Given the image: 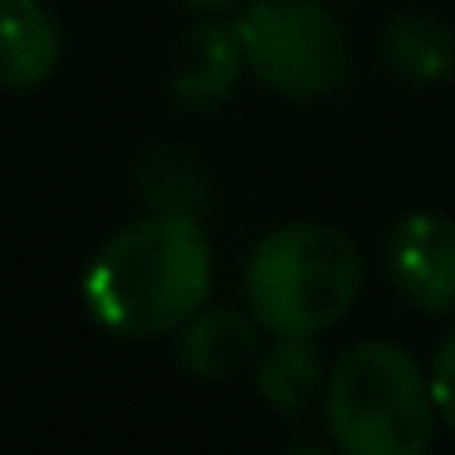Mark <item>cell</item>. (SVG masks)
Instances as JSON below:
<instances>
[{"label":"cell","mask_w":455,"mask_h":455,"mask_svg":"<svg viewBox=\"0 0 455 455\" xmlns=\"http://www.w3.org/2000/svg\"><path fill=\"white\" fill-rule=\"evenodd\" d=\"M211 294V240L187 211H152L93 250L84 304L108 333H177Z\"/></svg>","instance_id":"obj_1"},{"label":"cell","mask_w":455,"mask_h":455,"mask_svg":"<svg viewBox=\"0 0 455 455\" xmlns=\"http://www.w3.org/2000/svg\"><path fill=\"white\" fill-rule=\"evenodd\" d=\"M328 435L347 455H421L435 431L431 372L387 338L353 343L323 382Z\"/></svg>","instance_id":"obj_2"},{"label":"cell","mask_w":455,"mask_h":455,"mask_svg":"<svg viewBox=\"0 0 455 455\" xmlns=\"http://www.w3.org/2000/svg\"><path fill=\"white\" fill-rule=\"evenodd\" d=\"M363 294V255L338 226L294 220L269 230L245 265V304L269 333H323Z\"/></svg>","instance_id":"obj_3"},{"label":"cell","mask_w":455,"mask_h":455,"mask_svg":"<svg viewBox=\"0 0 455 455\" xmlns=\"http://www.w3.org/2000/svg\"><path fill=\"white\" fill-rule=\"evenodd\" d=\"M235 35L245 69L284 99H323L353 74V44L323 0H255Z\"/></svg>","instance_id":"obj_4"},{"label":"cell","mask_w":455,"mask_h":455,"mask_svg":"<svg viewBox=\"0 0 455 455\" xmlns=\"http://www.w3.org/2000/svg\"><path fill=\"white\" fill-rule=\"evenodd\" d=\"M392 284L416 314H455V220L411 211L387 235Z\"/></svg>","instance_id":"obj_5"},{"label":"cell","mask_w":455,"mask_h":455,"mask_svg":"<svg viewBox=\"0 0 455 455\" xmlns=\"http://www.w3.org/2000/svg\"><path fill=\"white\" fill-rule=\"evenodd\" d=\"M240 69H245V50H240L235 25H191L177 40L167 60V89L181 108L211 113L235 93Z\"/></svg>","instance_id":"obj_6"},{"label":"cell","mask_w":455,"mask_h":455,"mask_svg":"<svg viewBox=\"0 0 455 455\" xmlns=\"http://www.w3.org/2000/svg\"><path fill=\"white\" fill-rule=\"evenodd\" d=\"M259 353V318L240 308H206L201 304L177 328V363L196 382H226Z\"/></svg>","instance_id":"obj_7"},{"label":"cell","mask_w":455,"mask_h":455,"mask_svg":"<svg viewBox=\"0 0 455 455\" xmlns=\"http://www.w3.org/2000/svg\"><path fill=\"white\" fill-rule=\"evenodd\" d=\"M64 54L44 0H0V89H40Z\"/></svg>","instance_id":"obj_8"},{"label":"cell","mask_w":455,"mask_h":455,"mask_svg":"<svg viewBox=\"0 0 455 455\" xmlns=\"http://www.w3.org/2000/svg\"><path fill=\"white\" fill-rule=\"evenodd\" d=\"M323 357L314 338L304 333H275V343L255 357V392L265 406L284 416H299L318 392H323Z\"/></svg>","instance_id":"obj_9"},{"label":"cell","mask_w":455,"mask_h":455,"mask_svg":"<svg viewBox=\"0 0 455 455\" xmlns=\"http://www.w3.org/2000/svg\"><path fill=\"white\" fill-rule=\"evenodd\" d=\"M382 60L411 84H441L455 74V30L441 15H396L382 35Z\"/></svg>","instance_id":"obj_10"},{"label":"cell","mask_w":455,"mask_h":455,"mask_svg":"<svg viewBox=\"0 0 455 455\" xmlns=\"http://www.w3.org/2000/svg\"><path fill=\"white\" fill-rule=\"evenodd\" d=\"M138 196L152 211H187V216H196V206L206 201V187H201V172L191 157H181V152H152L148 167H142Z\"/></svg>","instance_id":"obj_11"},{"label":"cell","mask_w":455,"mask_h":455,"mask_svg":"<svg viewBox=\"0 0 455 455\" xmlns=\"http://www.w3.org/2000/svg\"><path fill=\"white\" fill-rule=\"evenodd\" d=\"M431 396H435L441 421L451 426V435H455V333L441 338V347H435V357H431Z\"/></svg>","instance_id":"obj_12"},{"label":"cell","mask_w":455,"mask_h":455,"mask_svg":"<svg viewBox=\"0 0 455 455\" xmlns=\"http://www.w3.org/2000/svg\"><path fill=\"white\" fill-rule=\"evenodd\" d=\"M187 11H201V15H216V11H230V5H240V0H181Z\"/></svg>","instance_id":"obj_13"}]
</instances>
